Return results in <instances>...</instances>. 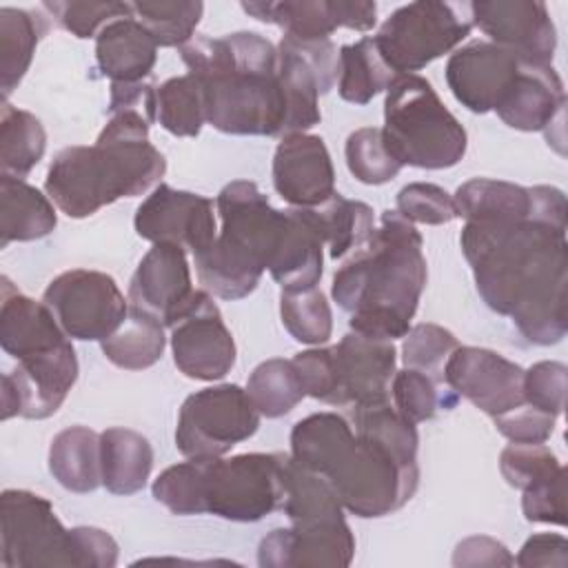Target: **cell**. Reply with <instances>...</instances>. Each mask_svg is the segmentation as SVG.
Masks as SVG:
<instances>
[{"label":"cell","instance_id":"obj_10","mask_svg":"<svg viewBox=\"0 0 568 568\" xmlns=\"http://www.w3.org/2000/svg\"><path fill=\"white\" fill-rule=\"evenodd\" d=\"M470 29V18H464L455 4L417 0L395 9L382 22L373 42L397 75H408L453 51Z\"/></svg>","mask_w":568,"mask_h":568},{"label":"cell","instance_id":"obj_32","mask_svg":"<svg viewBox=\"0 0 568 568\" xmlns=\"http://www.w3.org/2000/svg\"><path fill=\"white\" fill-rule=\"evenodd\" d=\"M457 217L466 222H515L532 215V189L513 182L475 178L464 182L455 195Z\"/></svg>","mask_w":568,"mask_h":568},{"label":"cell","instance_id":"obj_38","mask_svg":"<svg viewBox=\"0 0 568 568\" xmlns=\"http://www.w3.org/2000/svg\"><path fill=\"white\" fill-rule=\"evenodd\" d=\"M397 73L384 62L373 38H362L339 49V98L351 104H368L386 91Z\"/></svg>","mask_w":568,"mask_h":568},{"label":"cell","instance_id":"obj_17","mask_svg":"<svg viewBox=\"0 0 568 568\" xmlns=\"http://www.w3.org/2000/svg\"><path fill=\"white\" fill-rule=\"evenodd\" d=\"M135 233L153 244H175L195 253L211 246L217 235L213 200L158 184L138 206L133 217Z\"/></svg>","mask_w":568,"mask_h":568},{"label":"cell","instance_id":"obj_12","mask_svg":"<svg viewBox=\"0 0 568 568\" xmlns=\"http://www.w3.org/2000/svg\"><path fill=\"white\" fill-rule=\"evenodd\" d=\"M42 302L51 308L60 328L71 339L102 342L126 317L124 300L115 280L102 271L71 268L44 288Z\"/></svg>","mask_w":568,"mask_h":568},{"label":"cell","instance_id":"obj_37","mask_svg":"<svg viewBox=\"0 0 568 568\" xmlns=\"http://www.w3.org/2000/svg\"><path fill=\"white\" fill-rule=\"evenodd\" d=\"M47 149V133L42 122L9 102L0 111V173L24 180L29 171L42 160Z\"/></svg>","mask_w":568,"mask_h":568},{"label":"cell","instance_id":"obj_55","mask_svg":"<svg viewBox=\"0 0 568 568\" xmlns=\"http://www.w3.org/2000/svg\"><path fill=\"white\" fill-rule=\"evenodd\" d=\"M515 564L521 568H532V566L566 568L568 566V541L564 535H555V532L532 535L521 546Z\"/></svg>","mask_w":568,"mask_h":568},{"label":"cell","instance_id":"obj_26","mask_svg":"<svg viewBox=\"0 0 568 568\" xmlns=\"http://www.w3.org/2000/svg\"><path fill=\"white\" fill-rule=\"evenodd\" d=\"M158 44L133 18H118L95 36V62L111 82H142L155 67Z\"/></svg>","mask_w":568,"mask_h":568},{"label":"cell","instance_id":"obj_30","mask_svg":"<svg viewBox=\"0 0 568 568\" xmlns=\"http://www.w3.org/2000/svg\"><path fill=\"white\" fill-rule=\"evenodd\" d=\"M102 486L113 495L140 493L153 468L149 439L131 428L113 426L100 433Z\"/></svg>","mask_w":568,"mask_h":568},{"label":"cell","instance_id":"obj_13","mask_svg":"<svg viewBox=\"0 0 568 568\" xmlns=\"http://www.w3.org/2000/svg\"><path fill=\"white\" fill-rule=\"evenodd\" d=\"M339 75V53L331 40H295L277 44V78L284 98L282 138L306 133L322 120L320 95L328 93Z\"/></svg>","mask_w":568,"mask_h":568},{"label":"cell","instance_id":"obj_36","mask_svg":"<svg viewBox=\"0 0 568 568\" xmlns=\"http://www.w3.org/2000/svg\"><path fill=\"white\" fill-rule=\"evenodd\" d=\"M242 9L260 22L277 24L284 36L313 42L328 40L339 29L333 0H280V2H242Z\"/></svg>","mask_w":568,"mask_h":568},{"label":"cell","instance_id":"obj_23","mask_svg":"<svg viewBox=\"0 0 568 568\" xmlns=\"http://www.w3.org/2000/svg\"><path fill=\"white\" fill-rule=\"evenodd\" d=\"M355 557V537L344 521L311 528H275L257 548L262 568L335 566L346 568Z\"/></svg>","mask_w":568,"mask_h":568},{"label":"cell","instance_id":"obj_46","mask_svg":"<svg viewBox=\"0 0 568 568\" xmlns=\"http://www.w3.org/2000/svg\"><path fill=\"white\" fill-rule=\"evenodd\" d=\"M42 9H47L62 29L73 33L75 38H93L98 36L109 22L118 18L133 16L131 2H93V0H67V2H44Z\"/></svg>","mask_w":568,"mask_h":568},{"label":"cell","instance_id":"obj_28","mask_svg":"<svg viewBox=\"0 0 568 568\" xmlns=\"http://www.w3.org/2000/svg\"><path fill=\"white\" fill-rule=\"evenodd\" d=\"M58 224L49 195L24 180L0 178V246L47 237Z\"/></svg>","mask_w":568,"mask_h":568},{"label":"cell","instance_id":"obj_52","mask_svg":"<svg viewBox=\"0 0 568 568\" xmlns=\"http://www.w3.org/2000/svg\"><path fill=\"white\" fill-rule=\"evenodd\" d=\"M304 393L324 404L335 402V371L331 348H308L293 357Z\"/></svg>","mask_w":568,"mask_h":568},{"label":"cell","instance_id":"obj_45","mask_svg":"<svg viewBox=\"0 0 568 568\" xmlns=\"http://www.w3.org/2000/svg\"><path fill=\"white\" fill-rule=\"evenodd\" d=\"M459 346L457 337L439 324H415L404 335L402 359L406 368L422 371L444 382V364Z\"/></svg>","mask_w":568,"mask_h":568},{"label":"cell","instance_id":"obj_1","mask_svg":"<svg viewBox=\"0 0 568 568\" xmlns=\"http://www.w3.org/2000/svg\"><path fill=\"white\" fill-rule=\"evenodd\" d=\"M459 244L490 311L510 317L530 344L550 346L564 339L566 224L544 220L535 211L515 222H466Z\"/></svg>","mask_w":568,"mask_h":568},{"label":"cell","instance_id":"obj_31","mask_svg":"<svg viewBox=\"0 0 568 568\" xmlns=\"http://www.w3.org/2000/svg\"><path fill=\"white\" fill-rule=\"evenodd\" d=\"M282 510L295 528L344 521V506L328 479L297 464L291 455L286 459V495Z\"/></svg>","mask_w":568,"mask_h":568},{"label":"cell","instance_id":"obj_43","mask_svg":"<svg viewBox=\"0 0 568 568\" xmlns=\"http://www.w3.org/2000/svg\"><path fill=\"white\" fill-rule=\"evenodd\" d=\"M439 384L444 382L415 368L395 371L390 382L393 406L413 424L433 419L437 408H453L457 404V395L450 388L442 390Z\"/></svg>","mask_w":568,"mask_h":568},{"label":"cell","instance_id":"obj_24","mask_svg":"<svg viewBox=\"0 0 568 568\" xmlns=\"http://www.w3.org/2000/svg\"><path fill=\"white\" fill-rule=\"evenodd\" d=\"M566 106L564 82L550 64L521 62L519 75L497 106V115L517 131H548L552 124L561 126Z\"/></svg>","mask_w":568,"mask_h":568},{"label":"cell","instance_id":"obj_5","mask_svg":"<svg viewBox=\"0 0 568 568\" xmlns=\"http://www.w3.org/2000/svg\"><path fill=\"white\" fill-rule=\"evenodd\" d=\"M353 433L331 459L324 477L344 510L375 519L399 510L417 490V428L386 402L353 408Z\"/></svg>","mask_w":568,"mask_h":568},{"label":"cell","instance_id":"obj_6","mask_svg":"<svg viewBox=\"0 0 568 568\" xmlns=\"http://www.w3.org/2000/svg\"><path fill=\"white\" fill-rule=\"evenodd\" d=\"M215 206L222 229L209 248L193 255L197 280L220 300H242L273 266L288 231V211L273 209L251 180L229 182Z\"/></svg>","mask_w":568,"mask_h":568},{"label":"cell","instance_id":"obj_42","mask_svg":"<svg viewBox=\"0 0 568 568\" xmlns=\"http://www.w3.org/2000/svg\"><path fill=\"white\" fill-rule=\"evenodd\" d=\"M280 317L293 339L311 346L328 342L333 333V313L326 295L313 286L306 291H282Z\"/></svg>","mask_w":568,"mask_h":568},{"label":"cell","instance_id":"obj_48","mask_svg":"<svg viewBox=\"0 0 568 568\" xmlns=\"http://www.w3.org/2000/svg\"><path fill=\"white\" fill-rule=\"evenodd\" d=\"M151 493L173 515H202L197 459L186 457V462L164 468L153 481Z\"/></svg>","mask_w":568,"mask_h":568},{"label":"cell","instance_id":"obj_18","mask_svg":"<svg viewBox=\"0 0 568 568\" xmlns=\"http://www.w3.org/2000/svg\"><path fill=\"white\" fill-rule=\"evenodd\" d=\"M470 22L508 49L521 62L550 64L557 49V29L548 7L539 0H477L468 4Z\"/></svg>","mask_w":568,"mask_h":568},{"label":"cell","instance_id":"obj_41","mask_svg":"<svg viewBox=\"0 0 568 568\" xmlns=\"http://www.w3.org/2000/svg\"><path fill=\"white\" fill-rule=\"evenodd\" d=\"M131 11L158 47H184L195 33L204 4L197 0H144L131 2Z\"/></svg>","mask_w":568,"mask_h":568},{"label":"cell","instance_id":"obj_57","mask_svg":"<svg viewBox=\"0 0 568 568\" xmlns=\"http://www.w3.org/2000/svg\"><path fill=\"white\" fill-rule=\"evenodd\" d=\"M135 111L155 122V87L149 82H111L109 113Z\"/></svg>","mask_w":568,"mask_h":568},{"label":"cell","instance_id":"obj_58","mask_svg":"<svg viewBox=\"0 0 568 568\" xmlns=\"http://www.w3.org/2000/svg\"><path fill=\"white\" fill-rule=\"evenodd\" d=\"M335 18L339 27L353 31H368L377 22V4L375 2H355V0H333Z\"/></svg>","mask_w":568,"mask_h":568},{"label":"cell","instance_id":"obj_51","mask_svg":"<svg viewBox=\"0 0 568 568\" xmlns=\"http://www.w3.org/2000/svg\"><path fill=\"white\" fill-rule=\"evenodd\" d=\"M524 517L532 524L566 526V468L521 490Z\"/></svg>","mask_w":568,"mask_h":568},{"label":"cell","instance_id":"obj_49","mask_svg":"<svg viewBox=\"0 0 568 568\" xmlns=\"http://www.w3.org/2000/svg\"><path fill=\"white\" fill-rule=\"evenodd\" d=\"M397 213L413 224H448L457 217L455 200L448 191L430 182H413L397 193Z\"/></svg>","mask_w":568,"mask_h":568},{"label":"cell","instance_id":"obj_33","mask_svg":"<svg viewBox=\"0 0 568 568\" xmlns=\"http://www.w3.org/2000/svg\"><path fill=\"white\" fill-rule=\"evenodd\" d=\"M44 33L47 22L38 13L0 7V89L4 102L29 71L36 47Z\"/></svg>","mask_w":568,"mask_h":568},{"label":"cell","instance_id":"obj_54","mask_svg":"<svg viewBox=\"0 0 568 568\" xmlns=\"http://www.w3.org/2000/svg\"><path fill=\"white\" fill-rule=\"evenodd\" d=\"M73 532L80 568H111L118 564V544L106 530L95 526H75Z\"/></svg>","mask_w":568,"mask_h":568},{"label":"cell","instance_id":"obj_47","mask_svg":"<svg viewBox=\"0 0 568 568\" xmlns=\"http://www.w3.org/2000/svg\"><path fill=\"white\" fill-rule=\"evenodd\" d=\"M499 470L508 486L526 490L564 470L557 455L544 444H510L499 455Z\"/></svg>","mask_w":568,"mask_h":568},{"label":"cell","instance_id":"obj_29","mask_svg":"<svg viewBox=\"0 0 568 568\" xmlns=\"http://www.w3.org/2000/svg\"><path fill=\"white\" fill-rule=\"evenodd\" d=\"M49 470L71 493H93L102 484L100 433L89 426L60 430L49 446Z\"/></svg>","mask_w":568,"mask_h":568},{"label":"cell","instance_id":"obj_56","mask_svg":"<svg viewBox=\"0 0 568 568\" xmlns=\"http://www.w3.org/2000/svg\"><path fill=\"white\" fill-rule=\"evenodd\" d=\"M455 566H513L515 557L493 537H468L457 544L453 555Z\"/></svg>","mask_w":568,"mask_h":568},{"label":"cell","instance_id":"obj_3","mask_svg":"<svg viewBox=\"0 0 568 568\" xmlns=\"http://www.w3.org/2000/svg\"><path fill=\"white\" fill-rule=\"evenodd\" d=\"M180 55L202 87L206 122L213 129L229 135L282 138L277 49L264 36L255 31L195 36L180 47Z\"/></svg>","mask_w":568,"mask_h":568},{"label":"cell","instance_id":"obj_27","mask_svg":"<svg viewBox=\"0 0 568 568\" xmlns=\"http://www.w3.org/2000/svg\"><path fill=\"white\" fill-rule=\"evenodd\" d=\"M268 273L282 291H306L320 284L324 273V240L313 209H288V231Z\"/></svg>","mask_w":568,"mask_h":568},{"label":"cell","instance_id":"obj_2","mask_svg":"<svg viewBox=\"0 0 568 568\" xmlns=\"http://www.w3.org/2000/svg\"><path fill=\"white\" fill-rule=\"evenodd\" d=\"M422 244L413 222L382 211L371 240L333 275L331 295L351 331L388 342L408 333L428 277Z\"/></svg>","mask_w":568,"mask_h":568},{"label":"cell","instance_id":"obj_20","mask_svg":"<svg viewBox=\"0 0 568 568\" xmlns=\"http://www.w3.org/2000/svg\"><path fill=\"white\" fill-rule=\"evenodd\" d=\"M521 60L490 40H475L450 53L446 82L455 100L473 113L497 111L513 89Z\"/></svg>","mask_w":568,"mask_h":568},{"label":"cell","instance_id":"obj_8","mask_svg":"<svg viewBox=\"0 0 568 568\" xmlns=\"http://www.w3.org/2000/svg\"><path fill=\"white\" fill-rule=\"evenodd\" d=\"M284 453H242L229 459L206 457L200 464L202 515L229 521H260L282 508L286 495Z\"/></svg>","mask_w":568,"mask_h":568},{"label":"cell","instance_id":"obj_22","mask_svg":"<svg viewBox=\"0 0 568 568\" xmlns=\"http://www.w3.org/2000/svg\"><path fill=\"white\" fill-rule=\"evenodd\" d=\"M193 293L186 253L175 244H153L129 284L131 306L153 315L166 328L178 320Z\"/></svg>","mask_w":568,"mask_h":568},{"label":"cell","instance_id":"obj_40","mask_svg":"<svg viewBox=\"0 0 568 568\" xmlns=\"http://www.w3.org/2000/svg\"><path fill=\"white\" fill-rule=\"evenodd\" d=\"M246 393L257 413L268 419L291 413L306 395L293 359L282 357L257 364L248 375Z\"/></svg>","mask_w":568,"mask_h":568},{"label":"cell","instance_id":"obj_9","mask_svg":"<svg viewBox=\"0 0 568 568\" xmlns=\"http://www.w3.org/2000/svg\"><path fill=\"white\" fill-rule=\"evenodd\" d=\"M0 564L4 568H80L75 532L42 495L7 488L0 497Z\"/></svg>","mask_w":568,"mask_h":568},{"label":"cell","instance_id":"obj_16","mask_svg":"<svg viewBox=\"0 0 568 568\" xmlns=\"http://www.w3.org/2000/svg\"><path fill=\"white\" fill-rule=\"evenodd\" d=\"M444 384L490 417L524 404V368L490 348L457 346L444 364Z\"/></svg>","mask_w":568,"mask_h":568},{"label":"cell","instance_id":"obj_39","mask_svg":"<svg viewBox=\"0 0 568 568\" xmlns=\"http://www.w3.org/2000/svg\"><path fill=\"white\" fill-rule=\"evenodd\" d=\"M155 122L178 138H195L206 124V104L200 82L191 75L169 78L155 87Z\"/></svg>","mask_w":568,"mask_h":568},{"label":"cell","instance_id":"obj_44","mask_svg":"<svg viewBox=\"0 0 568 568\" xmlns=\"http://www.w3.org/2000/svg\"><path fill=\"white\" fill-rule=\"evenodd\" d=\"M344 155L348 171L362 184H386L402 171V164L388 151L382 129L377 126H364L353 131L346 138Z\"/></svg>","mask_w":568,"mask_h":568},{"label":"cell","instance_id":"obj_34","mask_svg":"<svg viewBox=\"0 0 568 568\" xmlns=\"http://www.w3.org/2000/svg\"><path fill=\"white\" fill-rule=\"evenodd\" d=\"M104 357L124 371H142L153 366L166 346L164 324L153 315L129 306L122 324L100 342Z\"/></svg>","mask_w":568,"mask_h":568},{"label":"cell","instance_id":"obj_15","mask_svg":"<svg viewBox=\"0 0 568 568\" xmlns=\"http://www.w3.org/2000/svg\"><path fill=\"white\" fill-rule=\"evenodd\" d=\"M78 379V357L71 339L27 355L2 375V419L16 415L24 419L51 417Z\"/></svg>","mask_w":568,"mask_h":568},{"label":"cell","instance_id":"obj_53","mask_svg":"<svg viewBox=\"0 0 568 568\" xmlns=\"http://www.w3.org/2000/svg\"><path fill=\"white\" fill-rule=\"evenodd\" d=\"M497 430L513 444H544L552 430L557 417L541 413L526 402L499 417H493Z\"/></svg>","mask_w":568,"mask_h":568},{"label":"cell","instance_id":"obj_50","mask_svg":"<svg viewBox=\"0 0 568 568\" xmlns=\"http://www.w3.org/2000/svg\"><path fill=\"white\" fill-rule=\"evenodd\" d=\"M568 368L561 362H537L524 371V402L541 413L559 417L566 408Z\"/></svg>","mask_w":568,"mask_h":568},{"label":"cell","instance_id":"obj_25","mask_svg":"<svg viewBox=\"0 0 568 568\" xmlns=\"http://www.w3.org/2000/svg\"><path fill=\"white\" fill-rule=\"evenodd\" d=\"M71 339L53 317L44 302H36L20 293L7 275H2L0 304V346L13 359L51 351Z\"/></svg>","mask_w":568,"mask_h":568},{"label":"cell","instance_id":"obj_14","mask_svg":"<svg viewBox=\"0 0 568 568\" xmlns=\"http://www.w3.org/2000/svg\"><path fill=\"white\" fill-rule=\"evenodd\" d=\"M171 328L173 362L191 379H222L235 366V342L206 291L195 288Z\"/></svg>","mask_w":568,"mask_h":568},{"label":"cell","instance_id":"obj_11","mask_svg":"<svg viewBox=\"0 0 568 568\" xmlns=\"http://www.w3.org/2000/svg\"><path fill=\"white\" fill-rule=\"evenodd\" d=\"M260 417L246 388L237 384L202 388L189 395L180 408L175 446L193 459L222 457L257 433Z\"/></svg>","mask_w":568,"mask_h":568},{"label":"cell","instance_id":"obj_35","mask_svg":"<svg viewBox=\"0 0 568 568\" xmlns=\"http://www.w3.org/2000/svg\"><path fill=\"white\" fill-rule=\"evenodd\" d=\"M320 235L333 260L359 251L375 233L373 209L359 200H348L337 191L313 209Z\"/></svg>","mask_w":568,"mask_h":568},{"label":"cell","instance_id":"obj_4","mask_svg":"<svg viewBox=\"0 0 568 568\" xmlns=\"http://www.w3.org/2000/svg\"><path fill=\"white\" fill-rule=\"evenodd\" d=\"M151 122L135 111L111 113L91 146H67L49 164L44 191L69 217L82 220L120 197L146 193L166 171L149 142Z\"/></svg>","mask_w":568,"mask_h":568},{"label":"cell","instance_id":"obj_21","mask_svg":"<svg viewBox=\"0 0 568 568\" xmlns=\"http://www.w3.org/2000/svg\"><path fill=\"white\" fill-rule=\"evenodd\" d=\"M273 186L295 209H315L335 193L331 153L320 135L288 133L273 153Z\"/></svg>","mask_w":568,"mask_h":568},{"label":"cell","instance_id":"obj_7","mask_svg":"<svg viewBox=\"0 0 568 568\" xmlns=\"http://www.w3.org/2000/svg\"><path fill=\"white\" fill-rule=\"evenodd\" d=\"M382 135L402 166L428 171L455 166L468 146L466 129L417 73L397 75L386 89Z\"/></svg>","mask_w":568,"mask_h":568},{"label":"cell","instance_id":"obj_19","mask_svg":"<svg viewBox=\"0 0 568 568\" xmlns=\"http://www.w3.org/2000/svg\"><path fill=\"white\" fill-rule=\"evenodd\" d=\"M331 353L335 371L333 406L353 410L390 402V382L397 366L393 342L351 331L331 346Z\"/></svg>","mask_w":568,"mask_h":568}]
</instances>
